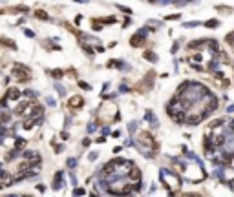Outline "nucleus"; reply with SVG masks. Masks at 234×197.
I'll use <instances>...</instances> for the list:
<instances>
[{
  "label": "nucleus",
  "mask_w": 234,
  "mask_h": 197,
  "mask_svg": "<svg viewBox=\"0 0 234 197\" xmlns=\"http://www.w3.org/2000/svg\"><path fill=\"white\" fill-rule=\"evenodd\" d=\"M161 183H163L168 190H178V188L181 186L179 177H178L174 172L167 170V168H163V170H161Z\"/></svg>",
  "instance_id": "1"
},
{
  "label": "nucleus",
  "mask_w": 234,
  "mask_h": 197,
  "mask_svg": "<svg viewBox=\"0 0 234 197\" xmlns=\"http://www.w3.org/2000/svg\"><path fill=\"white\" fill-rule=\"evenodd\" d=\"M13 77H15V80L24 82V80H27V79H29V69H27L26 66L15 64V66H13Z\"/></svg>",
  "instance_id": "2"
},
{
  "label": "nucleus",
  "mask_w": 234,
  "mask_h": 197,
  "mask_svg": "<svg viewBox=\"0 0 234 197\" xmlns=\"http://www.w3.org/2000/svg\"><path fill=\"white\" fill-rule=\"evenodd\" d=\"M18 97H20V91H18L16 88H11V90L7 91V95L4 97V102H2V106H7V102H9V100H16Z\"/></svg>",
  "instance_id": "3"
},
{
  "label": "nucleus",
  "mask_w": 234,
  "mask_h": 197,
  "mask_svg": "<svg viewBox=\"0 0 234 197\" xmlns=\"http://www.w3.org/2000/svg\"><path fill=\"white\" fill-rule=\"evenodd\" d=\"M11 181L15 183V179L9 175V172H5V170H4V172H2V186H4V188H7V186L11 185Z\"/></svg>",
  "instance_id": "4"
},
{
  "label": "nucleus",
  "mask_w": 234,
  "mask_h": 197,
  "mask_svg": "<svg viewBox=\"0 0 234 197\" xmlns=\"http://www.w3.org/2000/svg\"><path fill=\"white\" fill-rule=\"evenodd\" d=\"M68 104H70V108H75V110H77V108H82V104H84V102H82V99H81V97H71Z\"/></svg>",
  "instance_id": "5"
},
{
  "label": "nucleus",
  "mask_w": 234,
  "mask_h": 197,
  "mask_svg": "<svg viewBox=\"0 0 234 197\" xmlns=\"http://www.w3.org/2000/svg\"><path fill=\"white\" fill-rule=\"evenodd\" d=\"M62 172H57V175H55V181H53V186H55V190H60L62 186H64V183H62Z\"/></svg>",
  "instance_id": "6"
},
{
  "label": "nucleus",
  "mask_w": 234,
  "mask_h": 197,
  "mask_svg": "<svg viewBox=\"0 0 234 197\" xmlns=\"http://www.w3.org/2000/svg\"><path fill=\"white\" fill-rule=\"evenodd\" d=\"M145 119H148V121L152 122V126H157V121H156V117H154V113H152V111H146Z\"/></svg>",
  "instance_id": "7"
},
{
  "label": "nucleus",
  "mask_w": 234,
  "mask_h": 197,
  "mask_svg": "<svg viewBox=\"0 0 234 197\" xmlns=\"http://www.w3.org/2000/svg\"><path fill=\"white\" fill-rule=\"evenodd\" d=\"M145 58H148L150 62H157V57H156V53H152V51H146V53H145Z\"/></svg>",
  "instance_id": "8"
},
{
  "label": "nucleus",
  "mask_w": 234,
  "mask_h": 197,
  "mask_svg": "<svg viewBox=\"0 0 234 197\" xmlns=\"http://www.w3.org/2000/svg\"><path fill=\"white\" fill-rule=\"evenodd\" d=\"M55 90H57V93H59L60 97H64V95H66V90H64L60 84H57V86H55Z\"/></svg>",
  "instance_id": "9"
},
{
  "label": "nucleus",
  "mask_w": 234,
  "mask_h": 197,
  "mask_svg": "<svg viewBox=\"0 0 234 197\" xmlns=\"http://www.w3.org/2000/svg\"><path fill=\"white\" fill-rule=\"evenodd\" d=\"M68 166H70V168H75V166H77V159H75V157H70V159H68Z\"/></svg>",
  "instance_id": "10"
},
{
  "label": "nucleus",
  "mask_w": 234,
  "mask_h": 197,
  "mask_svg": "<svg viewBox=\"0 0 234 197\" xmlns=\"http://www.w3.org/2000/svg\"><path fill=\"white\" fill-rule=\"evenodd\" d=\"M205 26L207 27H214V26H218V20H209V22H205Z\"/></svg>",
  "instance_id": "11"
},
{
  "label": "nucleus",
  "mask_w": 234,
  "mask_h": 197,
  "mask_svg": "<svg viewBox=\"0 0 234 197\" xmlns=\"http://www.w3.org/2000/svg\"><path fill=\"white\" fill-rule=\"evenodd\" d=\"M135 128H137V122H135V121L128 124V130H130V132H135Z\"/></svg>",
  "instance_id": "12"
},
{
  "label": "nucleus",
  "mask_w": 234,
  "mask_h": 197,
  "mask_svg": "<svg viewBox=\"0 0 234 197\" xmlns=\"http://www.w3.org/2000/svg\"><path fill=\"white\" fill-rule=\"evenodd\" d=\"M37 16H38V18H49V16H48L44 11H37Z\"/></svg>",
  "instance_id": "13"
},
{
  "label": "nucleus",
  "mask_w": 234,
  "mask_h": 197,
  "mask_svg": "<svg viewBox=\"0 0 234 197\" xmlns=\"http://www.w3.org/2000/svg\"><path fill=\"white\" fill-rule=\"evenodd\" d=\"M95 128H97V124H95V122H90V126H88V132L92 133V132H95Z\"/></svg>",
  "instance_id": "14"
},
{
  "label": "nucleus",
  "mask_w": 234,
  "mask_h": 197,
  "mask_svg": "<svg viewBox=\"0 0 234 197\" xmlns=\"http://www.w3.org/2000/svg\"><path fill=\"white\" fill-rule=\"evenodd\" d=\"M46 102H48V106H51V108L55 106V100H53L51 97H48V99H46Z\"/></svg>",
  "instance_id": "15"
},
{
  "label": "nucleus",
  "mask_w": 234,
  "mask_h": 197,
  "mask_svg": "<svg viewBox=\"0 0 234 197\" xmlns=\"http://www.w3.org/2000/svg\"><path fill=\"white\" fill-rule=\"evenodd\" d=\"M51 75H53V77H62V71H60V69H55Z\"/></svg>",
  "instance_id": "16"
},
{
  "label": "nucleus",
  "mask_w": 234,
  "mask_h": 197,
  "mask_svg": "<svg viewBox=\"0 0 234 197\" xmlns=\"http://www.w3.org/2000/svg\"><path fill=\"white\" fill-rule=\"evenodd\" d=\"M79 86H81V88H82V90H90V88H92V86H88V84H86V82H79Z\"/></svg>",
  "instance_id": "17"
},
{
  "label": "nucleus",
  "mask_w": 234,
  "mask_h": 197,
  "mask_svg": "<svg viewBox=\"0 0 234 197\" xmlns=\"http://www.w3.org/2000/svg\"><path fill=\"white\" fill-rule=\"evenodd\" d=\"M198 24H200V22H187L185 27H192V26H198Z\"/></svg>",
  "instance_id": "18"
},
{
  "label": "nucleus",
  "mask_w": 234,
  "mask_h": 197,
  "mask_svg": "<svg viewBox=\"0 0 234 197\" xmlns=\"http://www.w3.org/2000/svg\"><path fill=\"white\" fill-rule=\"evenodd\" d=\"M95 159H97V152H92L90 153V161H95Z\"/></svg>",
  "instance_id": "19"
},
{
  "label": "nucleus",
  "mask_w": 234,
  "mask_h": 197,
  "mask_svg": "<svg viewBox=\"0 0 234 197\" xmlns=\"http://www.w3.org/2000/svg\"><path fill=\"white\" fill-rule=\"evenodd\" d=\"M82 194H84V190H75V194H73V195H75V197H81Z\"/></svg>",
  "instance_id": "20"
},
{
  "label": "nucleus",
  "mask_w": 234,
  "mask_h": 197,
  "mask_svg": "<svg viewBox=\"0 0 234 197\" xmlns=\"http://www.w3.org/2000/svg\"><path fill=\"white\" fill-rule=\"evenodd\" d=\"M178 47H179V44H178V42H176V44H174V46H172V49H170V51H172V53H176V51H178Z\"/></svg>",
  "instance_id": "21"
},
{
  "label": "nucleus",
  "mask_w": 234,
  "mask_h": 197,
  "mask_svg": "<svg viewBox=\"0 0 234 197\" xmlns=\"http://www.w3.org/2000/svg\"><path fill=\"white\" fill-rule=\"evenodd\" d=\"M121 91H123V93H126V91H128V86H126V84H123V86H121Z\"/></svg>",
  "instance_id": "22"
},
{
  "label": "nucleus",
  "mask_w": 234,
  "mask_h": 197,
  "mask_svg": "<svg viewBox=\"0 0 234 197\" xmlns=\"http://www.w3.org/2000/svg\"><path fill=\"white\" fill-rule=\"evenodd\" d=\"M227 111H229V113H234V104H231V106L227 108Z\"/></svg>",
  "instance_id": "23"
},
{
  "label": "nucleus",
  "mask_w": 234,
  "mask_h": 197,
  "mask_svg": "<svg viewBox=\"0 0 234 197\" xmlns=\"http://www.w3.org/2000/svg\"><path fill=\"white\" fill-rule=\"evenodd\" d=\"M183 197H201V195H196V194H185Z\"/></svg>",
  "instance_id": "24"
},
{
  "label": "nucleus",
  "mask_w": 234,
  "mask_h": 197,
  "mask_svg": "<svg viewBox=\"0 0 234 197\" xmlns=\"http://www.w3.org/2000/svg\"><path fill=\"white\" fill-rule=\"evenodd\" d=\"M24 197H26V195H24Z\"/></svg>",
  "instance_id": "25"
}]
</instances>
